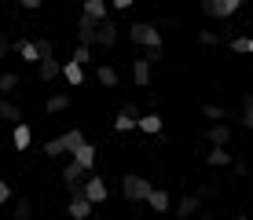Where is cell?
I'll return each instance as SVG.
<instances>
[{
  "instance_id": "b9f144b4",
  "label": "cell",
  "mask_w": 253,
  "mask_h": 220,
  "mask_svg": "<svg viewBox=\"0 0 253 220\" xmlns=\"http://www.w3.org/2000/svg\"><path fill=\"white\" fill-rule=\"evenodd\" d=\"M250 55H253V37H250Z\"/></svg>"
},
{
  "instance_id": "7c38bea8",
  "label": "cell",
  "mask_w": 253,
  "mask_h": 220,
  "mask_svg": "<svg viewBox=\"0 0 253 220\" xmlns=\"http://www.w3.org/2000/svg\"><path fill=\"white\" fill-rule=\"evenodd\" d=\"M242 4H246V0H216V4L209 7V19H231Z\"/></svg>"
},
{
  "instance_id": "44dd1931",
  "label": "cell",
  "mask_w": 253,
  "mask_h": 220,
  "mask_svg": "<svg viewBox=\"0 0 253 220\" xmlns=\"http://www.w3.org/2000/svg\"><path fill=\"white\" fill-rule=\"evenodd\" d=\"M132 81H136V88L151 85V63H147V59H136L132 63Z\"/></svg>"
},
{
  "instance_id": "484cf974",
  "label": "cell",
  "mask_w": 253,
  "mask_h": 220,
  "mask_svg": "<svg viewBox=\"0 0 253 220\" xmlns=\"http://www.w3.org/2000/svg\"><path fill=\"white\" fill-rule=\"evenodd\" d=\"M202 114H206L209 121H228V118H239V114H231L228 107H216V103H206V107H202Z\"/></svg>"
},
{
  "instance_id": "74e56055",
  "label": "cell",
  "mask_w": 253,
  "mask_h": 220,
  "mask_svg": "<svg viewBox=\"0 0 253 220\" xmlns=\"http://www.w3.org/2000/svg\"><path fill=\"white\" fill-rule=\"evenodd\" d=\"M7 198H11V187H7V180H0V206H4Z\"/></svg>"
},
{
  "instance_id": "f1b7e54d",
  "label": "cell",
  "mask_w": 253,
  "mask_h": 220,
  "mask_svg": "<svg viewBox=\"0 0 253 220\" xmlns=\"http://www.w3.org/2000/svg\"><path fill=\"white\" fill-rule=\"evenodd\" d=\"M11 217L15 220H30L33 217V202L30 198H19V202H15V209H11Z\"/></svg>"
},
{
  "instance_id": "277c9868",
  "label": "cell",
  "mask_w": 253,
  "mask_h": 220,
  "mask_svg": "<svg viewBox=\"0 0 253 220\" xmlns=\"http://www.w3.org/2000/svg\"><path fill=\"white\" fill-rule=\"evenodd\" d=\"M81 195L92 202V206H103V202L110 198V187H107V180L103 176H92V173H84V180H81Z\"/></svg>"
},
{
  "instance_id": "60d3db41",
  "label": "cell",
  "mask_w": 253,
  "mask_h": 220,
  "mask_svg": "<svg viewBox=\"0 0 253 220\" xmlns=\"http://www.w3.org/2000/svg\"><path fill=\"white\" fill-rule=\"evenodd\" d=\"M216 0H198V7H202V15H209V7H213Z\"/></svg>"
},
{
  "instance_id": "5b68a950",
  "label": "cell",
  "mask_w": 253,
  "mask_h": 220,
  "mask_svg": "<svg viewBox=\"0 0 253 220\" xmlns=\"http://www.w3.org/2000/svg\"><path fill=\"white\" fill-rule=\"evenodd\" d=\"M118 37H121V26L110 19H99V30H95V48H114L118 44Z\"/></svg>"
},
{
  "instance_id": "8992f818",
  "label": "cell",
  "mask_w": 253,
  "mask_h": 220,
  "mask_svg": "<svg viewBox=\"0 0 253 220\" xmlns=\"http://www.w3.org/2000/svg\"><path fill=\"white\" fill-rule=\"evenodd\" d=\"M66 213H70V220H88V217L95 213V206L81 195V187H77V191H70V206H66Z\"/></svg>"
},
{
  "instance_id": "9a60e30c",
  "label": "cell",
  "mask_w": 253,
  "mask_h": 220,
  "mask_svg": "<svg viewBox=\"0 0 253 220\" xmlns=\"http://www.w3.org/2000/svg\"><path fill=\"white\" fill-rule=\"evenodd\" d=\"M59 74H63V66L55 63V55H51V59H41V63H37V77H41L44 85H51Z\"/></svg>"
},
{
  "instance_id": "ba28073f",
  "label": "cell",
  "mask_w": 253,
  "mask_h": 220,
  "mask_svg": "<svg viewBox=\"0 0 253 220\" xmlns=\"http://www.w3.org/2000/svg\"><path fill=\"white\" fill-rule=\"evenodd\" d=\"M70 158H74V162L81 165L84 173H92V169H95V147L88 143V139H84V143H77V147H74V154H70Z\"/></svg>"
},
{
  "instance_id": "d590c367",
  "label": "cell",
  "mask_w": 253,
  "mask_h": 220,
  "mask_svg": "<svg viewBox=\"0 0 253 220\" xmlns=\"http://www.w3.org/2000/svg\"><path fill=\"white\" fill-rule=\"evenodd\" d=\"M7 51H11V41H7V33L0 30V59H7Z\"/></svg>"
},
{
  "instance_id": "83f0119b",
  "label": "cell",
  "mask_w": 253,
  "mask_h": 220,
  "mask_svg": "<svg viewBox=\"0 0 253 220\" xmlns=\"http://www.w3.org/2000/svg\"><path fill=\"white\" fill-rule=\"evenodd\" d=\"M19 81H22V77L15 74V70H7V74H0V95H11L15 88H19Z\"/></svg>"
},
{
  "instance_id": "3957f363",
  "label": "cell",
  "mask_w": 253,
  "mask_h": 220,
  "mask_svg": "<svg viewBox=\"0 0 253 220\" xmlns=\"http://www.w3.org/2000/svg\"><path fill=\"white\" fill-rule=\"evenodd\" d=\"M128 41L136 48H154V44H162V30H158V22H132L128 26Z\"/></svg>"
},
{
  "instance_id": "7a4b0ae2",
  "label": "cell",
  "mask_w": 253,
  "mask_h": 220,
  "mask_svg": "<svg viewBox=\"0 0 253 220\" xmlns=\"http://www.w3.org/2000/svg\"><path fill=\"white\" fill-rule=\"evenodd\" d=\"M77 143H84V132H81V129H70V132H63V136H51V139H48V143H44V154H48V158H66V154H74Z\"/></svg>"
},
{
  "instance_id": "6da1fadb",
  "label": "cell",
  "mask_w": 253,
  "mask_h": 220,
  "mask_svg": "<svg viewBox=\"0 0 253 220\" xmlns=\"http://www.w3.org/2000/svg\"><path fill=\"white\" fill-rule=\"evenodd\" d=\"M121 195H125L132 206H143L147 195H151V180L139 173H121Z\"/></svg>"
},
{
  "instance_id": "5bb4252c",
  "label": "cell",
  "mask_w": 253,
  "mask_h": 220,
  "mask_svg": "<svg viewBox=\"0 0 253 220\" xmlns=\"http://www.w3.org/2000/svg\"><path fill=\"white\" fill-rule=\"evenodd\" d=\"M162 125H165V121H162V114H139V132H143V136H158V132H162Z\"/></svg>"
},
{
  "instance_id": "d6a6232c",
  "label": "cell",
  "mask_w": 253,
  "mask_h": 220,
  "mask_svg": "<svg viewBox=\"0 0 253 220\" xmlns=\"http://www.w3.org/2000/svg\"><path fill=\"white\" fill-rule=\"evenodd\" d=\"M70 59H74V63H88V59H92V48H88V44H77V48H74V55H70Z\"/></svg>"
},
{
  "instance_id": "52a82bcc",
  "label": "cell",
  "mask_w": 253,
  "mask_h": 220,
  "mask_svg": "<svg viewBox=\"0 0 253 220\" xmlns=\"http://www.w3.org/2000/svg\"><path fill=\"white\" fill-rule=\"evenodd\" d=\"M136 125H139V107H136V103L121 107V114L114 118V129H118V132H132Z\"/></svg>"
},
{
  "instance_id": "8d00e7d4",
  "label": "cell",
  "mask_w": 253,
  "mask_h": 220,
  "mask_svg": "<svg viewBox=\"0 0 253 220\" xmlns=\"http://www.w3.org/2000/svg\"><path fill=\"white\" fill-rule=\"evenodd\" d=\"M231 169H235V176H250V165L246 162H231Z\"/></svg>"
},
{
  "instance_id": "ac0fdd59",
  "label": "cell",
  "mask_w": 253,
  "mask_h": 220,
  "mask_svg": "<svg viewBox=\"0 0 253 220\" xmlns=\"http://www.w3.org/2000/svg\"><path fill=\"white\" fill-rule=\"evenodd\" d=\"M206 165H209V169H224V165H231V154H228V147H209V154H206Z\"/></svg>"
},
{
  "instance_id": "7bdbcfd3",
  "label": "cell",
  "mask_w": 253,
  "mask_h": 220,
  "mask_svg": "<svg viewBox=\"0 0 253 220\" xmlns=\"http://www.w3.org/2000/svg\"><path fill=\"white\" fill-rule=\"evenodd\" d=\"M235 220H246V217H235Z\"/></svg>"
},
{
  "instance_id": "f546056e",
  "label": "cell",
  "mask_w": 253,
  "mask_h": 220,
  "mask_svg": "<svg viewBox=\"0 0 253 220\" xmlns=\"http://www.w3.org/2000/svg\"><path fill=\"white\" fill-rule=\"evenodd\" d=\"M228 48L235 51V55H246V51H250V37H246V33H239V37L228 41Z\"/></svg>"
},
{
  "instance_id": "2e32d148",
  "label": "cell",
  "mask_w": 253,
  "mask_h": 220,
  "mask_svg": "<svg viewBox=\"0 0 253 220\" xmlns=\"http://www.w3.org/2000/svg\"><path fill=\"white\" fill-rule=\"evenodd\" d=\"M198 206H202V198H198V195H184L172 209H176V217H180V220H187V217H195V213H198Z\"/></svg>"
},
{
  "instance_id": "7402d4cb",
  "label": "cell",
  "mask_w": 253,
  "mask_h": 220,
  "mask_svg": "<svg viewBox=\"0 0 253 220\" xmlns=\"http://www.w3.org/2000/svg\"><path fill=\"white\" fill-rule=\"evenodd\" d=\"M81 15H92V19H107V15H110V4H107V0H84Z\"/></svg>"
},
{
  "instance_id": "30bf717a",
  "label": "cell",
  "mask_w": 253,
  "mask_h": 220,
  "mask_svg": "<svg viewBox=\"0 0 253 220\" xmlns=\"http://www.w3.org/2000/svg\"><path fill=\"white\" fill-rule=\"evenodd\" d=\"M95 30H99V19H92V15H81L77 19V37H81V44H95Z\"/></svg>"
},
{
  "instance_id": "f35d334b",
  "label": "cell",
  "mask_w": 253,
  "mask_h": 220,
  "mask_svg": "<svg viewBox=\"0 0 253 220\" xmlns=\"http://www.w3.org/2000/svg\"><path fill=\"white\" fill-rule=\"evenodd\" d=\"M110 7H114V11H125V7H132V0H110Z\"/></svg>"
},
{
  "instance_id": "603a6c76",
  "label": "cell",
  "mask_w": 253,
  "mask_h": 220,
  "mask_svg": "<svg viewBox=\"0 0 253 220\" xmlns=\"http://www.w3.org/2000/svg\"><path fill=\"white\" fill-rule=\"evenodd\" d=\"M70 103H74V99H70L66 92H55V95H48L44 110H48V114H63V110H70Z\"/></svg>"
},
{
  "instance_id": "e0dca14e",
  "label": "cell",
  "mask_w": 253,
  "mask_h": 220,
  "mask_svg": "<svg viewBox=\"0 0 253 220\" xmlns=\"http://www.w3.org/2000/svg\"><path fill=\"white\" fill-rule=\"evenodd\" d=\"M63 77H66V85H70V88H81V85H84V66L70 59V63L63 66Z\"/></svg>"
},
{
  "instance_id": "836d02e7",
  "label": "cell",
  "mask_w": 253,
  "mask_h": 220,
  "mask_svg": "<svg viewBox=\"0 0 253 220\" xmlns=\"http://www.w3.org/2000/svg\"><path fill=\"white\" fill-rule=\"evenodd\" d=\"M216 195H220V187H216V183H202V187H198V198H202V202L216 198Z\"/></svg>"
},
{
  "instance_id": "e575fe53",
  "label": "cell",
  "mask_w": 253,
  "mask_h": 220,
  "mask_svg": "<svg viewBox=\"0 0 253 220\" xmlns=\"http://www.w3.org/2000/svg\"><path fill=\"white\" fill-rule=\"evenodd\" d=\"M143 59H147V63H151V66H154V63H162V59H165L162 44H154V48H147V55H143Z\"/></svg>"
},
{
  "instance_id": "4316f807",
  "label": "cell",
  "mask_w": 253,
  "mask_h": 220,
  "mask_svg": "<svg viewBox=\"0 0 253 220\" xmlns=\"http://www.w3.org/2000/svg\"><path fill=\"white\" fill-rule=\"evenodd\" d=\"M239 125L253 129V95H242V110H239Z\"/></svg>"
},
{
  "instance_id": "d6986e66",
  "label": "cell",
  "mask_w": 253,
  "mask_h": 220,
  "mask_svg": "<svg viewBox=\"0 0 253 220\" xmlns=\"http://www.w3.org/2000/svg\"><path fill=\"white\" fill-rule=\"evenodd\" d=\"M147 206L154 209V213H169V191H158V187H151V195H147Z\"/></svg>"
},
{
  "instance_id": "d4e9b609",
  "label": "cell",
  "mask_w": 253,
  "mask_h": 220,
  "mask_svg": "<svg viewBox=\"0 0 253 220\" xmlns=\"http://www.w3.org/2000/svg\"><path fill=\"white\" fill-rule=\"evenodd\" d=\"M95 81H99V85H107V88H118L121 77H118V70H114V66H107V63H103L99 70H95Z\"/></svg>"
},
{
  "instance_id": "8fae6325",
  "label": "cell",
  "mask_w": 253,
  "mask_h": 220,
  "mask_svg": "<svg viewBox=\"0 0 253 220\" xmlns=\"http://www.w3.org/2000/svg\"><path fill=\"white\" fill-rule=\"evenodd\" d=\"M81 180H84V169L70 158V162L63 165V183H66V191H77V187H81Z\"/></svg>"
},
{
  "instance_id": "4fadbf2b",
  "label": "cell",
  "mask_w": 253,
  "mask_h": 220,
  "mask_svg": "<svg viewBox=\"0 0 253 220\" xmlns=\"http://www.w3.org/2000/svg\"><path fill=\"white\" fill-rule=\"evenodd\" d=\"M11 143H15V151H26V147L33 143V129L26 125V121H15V129H11Z\"/></svg>"
},
{
  "instance_id": "9c48e42d",
  "label": "cell",
  "mask_w": 253,
  "mask_h": 220,
  "mask_svg": "<svg viewBox=\"0 0 253 220\" xmlns=\"http://www.w3.org/2000/svg\"><path fill=\"white\" fill-rule=\"evenodd\" d=\"M206 139L213 147H228L231 143V125H224V121H213V125L206 129Z\"/></svg>"
},
{
  "instance_id": "1f68e13d",
  "label": "cell",
  "mask_w": 253,
  "mask_h": 220,
  "mask_svg": "<svg viewBox=\"0 0 253 220\" xmlns=\"http://www.w3.org/2000/svg\"><path fill=\"white\" fill-rule=\"evenodd\" d=\"M33 44H37V59H51V55H55V44H51L48 37H37Z\"/></svg>"
},
{
  "instance_id": "ab89813d",
  "label": "cell",
  "mask_w": 253,
  "mask_h": 220,
  "mask_svg": "<svg viewBox=\"0 0 253 220\" xmlns=\"http://www.w3.org/2000/svg\"><path fill=\"white\" fill-rule=\"evenodd\" d=\"M19 7H26V11H37V7H41V0H19Z\"/></svg>"
},
{
  "instance_id": "cb8c5ba5",
  "label": "cell",
  "mask_w": 253,
  "mask_h": 220,
  "mask_svg": "<svg viewBox=\"0 0 253 220\" xmlns=\"http://www.w3.org/2000/svg\"><path fill=\"white\" fill-rule=\"evenodd\" d=\"M0 118L7 121V125H15V121H22V107L11 99H0Z\"/></svg>"
},
{
  "instance_id": "4dcf8cb0",
  "label": "cell",
  "mask_w": 253,
  "mask_h": 220,
  "mask_svg": "<svg viewBox=\"0 0 253 220\" xmlns=\"http://www.w3.org/2000/svg\"><path fill=\"white\" fill-rule=\"evenodd\" d=\"M224 37L216 30H198V44H206V48H216V44H220Z\"/></svg>"
},
{
  "instance_id": "ffe728a7",
  "label": "cell",
  "mask_w": 253,
  "mask_h": 220,
  "mask_svg": "<svg viewBox=\"0 0 253 220\" xmlns=\"http://www.w3.org/2000/svg\"><path fill=\"white\" fill-rule=\"evenodd\" d=\"M11 48L22 55V63H41V59H37V44H33V41L19 37V41H11Z\"/></svg>"
}]
</instances>
